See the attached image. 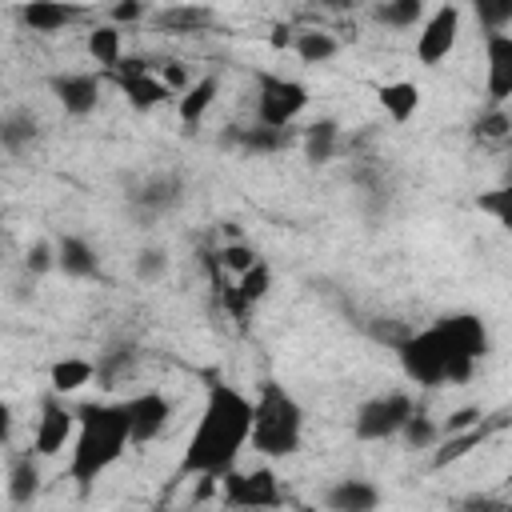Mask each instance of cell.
Here are the masks:
<instances>
[{
  "mask_svg": "<svg viewBox=\"0 0 512 512\" xmlns=\"http://www.w3.org/2000/svg\"><path fill=\"white\" fill-rule=\"evenodd\" d=\"M36 140H40V120H36L32 112H8V116H0V148H4V152L20 156V152H28Z\"/></svg>",
  "mask_w": 512,
  "mask_h": 512,
  "instance_id": "83f0119b",
  "label": "cell"
},
{
  "mask_svg": "<svg viewBox=\"0 0 512 512\" xmlns=\"http://www.w3.org/2000/svg\"><path fill=\"white\" fill-rule=\"evenodd\" d=\"M416 408L412 392L404 388H392V392H380V396H368L356 416H352V436L360 444H384L400 432V424L408 420V412Z\"/></svg>",
  "mask_w": 512,
  "mask_h": 512,
  "instance_id": "8992f818",
  "label": "cell"
},
{
  "mask_svg": "<svg viewBox=\"0 0 512 512\" xmlns=\"http://www.w3.org/2000/svg\"><path fill=\"white\" fill-rule=\"evenodd\" d=\"M300 444H304V408H300V400L280 380H264L256 400H252L248 448L264 460H288V456L300 452Z\"/></svg>",
  "mask_w": 512,
  "mask_h": 512,
  "instance_id": "277c9868",
  "label": "cell"
},
{
  "mask_svg": "<svg viewBox=\"0 0 512 512\" xmlns=\"http://www.w3.org/2000/svg\"><path fill=\"white\" fill-rule=\"evenodd\" d=\"M292 36H296V28H288V24H276V28H272V36H268V44L284 52V48H292Z\"/></svg>",
  "mask_w": 512,
  "mask_h": 512,
  "instance_id": "60d3db41",
  "label": "cell"
},
{
  "mask_svg": "<svg viewBox=\"0 0 512 512\" xmlns=\"http://www.w3.org/2000/svg\"><path fill=\"white\" fill-rule=\"evenodd\" d=\"M424 12H428L424 0H384V4H376V20L384 28H396V32L416 28L424 20Z\"/></svg>",
  "mask_w": 512,
  "mask_h": 512,
  "instance_id": "4dcf8cb0",
  "label": "cell"
},
{
  "mask_svg": "<svg viewBox=\"0 0 512 512\" xmlns=\"http://www.w3.org/2000/svg\"><path fill=\"white\" fill-rule=\"evenodd\" d=\"M152 72L168 84V92H172V96H180V92L192 84V76H188V68H184L180 60H160V64H152Z\"/></svg>",
  "mask_w": 512,
  "mask_h": 512,
  "instance_id": "8d00e7d4",
  "label": "cell"
},
{
  "mask_svg": "<svg viewBox=\"0 0 512 512\" xmlns=\"http://www.w3.org/2000/svg\"><path fill=\"white\" fill-rule=\"evenodd\" d=\"M484 32H504L512 24V0H472Z\"/></svg>",
  "mask_w": 512,
  "mask_h": 512,
  "instance_id": "d590c367",
  "label": "cell"
},
{
  "mask_svg": "<svg viewBox=\"0 0 512 512\" xmlns=\"http://www.w3.org/2000/svg\"><path fill=\"white\" fill-rule=\"evenodd\" d=\"M292 52L300 64H328L336 52H340V40L328 32V28H296L292 36Z\"/></svg>",
  "mask_w": 512,
  "mask_h": 512,
  "instance_id": "4316f807",
  "label": "cell"
},
{
  "mask_svg": "<svg viewBox=\"0 0 512 512\" xmlns=\"http://www.w3.org/2000/svg\"><path fill=\"white\" fill-rule=\"evenodd\" d=\"M168 248H160V244H144L140 252H136V276L144 280V284H160L164 276H168Z\"/></svg>",
  "mask_w": 512,
  "mask_h": 512,
  "instance_id": "836d02e7",
  "label": "cell"
},
{
  "mask_svg": "<svg viewBox=\"0 0 512 512\" xmlns=\"http://www.w3.org/2000/svg\"><path fill=\"white\" fill-rule=\"evenodd\" d=\"M252 432V396L240 392L236 384L212 380L200 404V416L188 432L184 456H180V476H200L216 480L228 468L240 464Z\"/></svg>",
  "mask_w": 512,
  "mask_h": 512,
  "instance_id": "7a4b0ae2",
  "label": "cell"
},
{
  "mask_svg": "<svg viewBox=\"0 0 512 512\" xmlns=\"http://www.w3.org/2000/svg\"><path fill=\"white\" fill-rule=\"evenodd\" d=\"M16 16L32 36H56V32L72 28L84 16V8L72 0H24Z\"/></svg>",
  "mask_w": 512,
  "mask_h": 512,
  "instance_id": "9a60e30c",
  "label": "cell"
},
{
  "mask_svg": "<svg viewBox=\"0 0 512 512\" xmlns=\"http://www.w3.org/2000/svg\"><path fill=\"white\" fill-rule=\"evenodd\" d=\"M72 432H76V408H68L64 396L48 392L40 400V416H36V428H32V452L40 460L44 456H60L72 444Z\"/></svg>",
  "mask_w": 512,
  "mask_h": 512,
  "instance_id": "30bf717a",
  "label": "cell"
},
{
  "mask_svg": "<svg viewBox=\"0 0 512 512\" xmlns=\"http://www.w3.org/2000/svg\"><path fill=\"white\" fill-rule=\"evenodd\" d=\"M472 132H476V140H488V144H500V140H508V136H512V116H508V108H504V104H492V108H484V112L476 116Z\"/></svg>",
  "mask_w": 512,
  "mask_h": 512,
  "instance_id": "d6a6232c",
  "label": "cell"
},
{
  "mask_svg": "<svg viewBox=\"0 0 512 512\" xmlns=\"http://www.w3.org/2000/svg\"><path fill=\"white\" fill-rule=\"evenodd\" d=\"M128 412V444H152L164 436L172 420V400L164 392H136L124 400Z\"/></svg>",
  "mask_w": 512,
  "mask_h": 512,
  "instance_id": "7c38bea8",
  "label": "cell"
},
{
  "mask_svg": "<svg viewBox=\"0 0 512 512\" xmlns=\"http://www.w3.org/2000/svg\"><path fill=\"white\" fill-rule=\"evenodd\" d=\"M56 272H64L68 280H92V276H100V256L84 236L64 232L56 240Z\"/></svg>",
  "mask_w": 512,
  "mask_h": 512,
  "instance_id": "e0dca14e",
  "label": "cell"
},
{
  "mask_svg": "<svg viewBox=\"0 0 512 512\" xmlns=\"http://www.w3.org/2000/svg\"><path fill=\"white\" fill-rule=\"evenodd\" d=\"M180 200H184V180L176 172H156L140 188H132V216L148 228V224L164 220L168 212H176Z\"/></svg>",
  "mask_w": 512,
  "mask_h": 512,
  "instance_id": "8fae6325",
  "label": "cell"
},
{
  "mask_svg": "<svg viewBox=\"0 0 512 512\" xmlns=\"http://www.w3.org/2000/svg\"><path fill=\"white\" fill-rule=\"evenodd\" d=\"M220 480V500L228 508H276L284 496H280V480L268 464L252 468V472H240V468H228Z\"/></svg>",
  "mask_w": 512,
  "mask_h": 512,
  "instance_id": "ba28073f",
  "label": "cell"
},
{
  "mask_svg": "<svg viewBox=\"0 0 512 512\" xmlns=\"http://www.w3.org/2000/svg\"><path fill=\"white\" fill-rule=\"evenodd\" d=\"M112 80H116V88L124 92V100L136 108V112H152V108H160L172 92H168V84L152 72V64L148 60H140V56H124L116 68H112Z\"/></svg>",
  "mask_w": 512,
  "mask_h": 512,
  "instance_id": "9c48e42d",
  "label": "cell"
},
{
  "mask_svg": "<svg viewBox=\"0 0 512 512\" xmlns=\"http://www.w3.org/2000/svg\"><path fill=\"white\" fill-rule=\"evenodd\" d=\"M96 380V360L88 356H60L52 368H48V388L56 396H76L80 388H88Z\"/></svg>",
  "mask_w": 512,
  "mask_h": 512,
  "instance_id": "44dd1931",
  "label": "cell"
},
{
  "mask_svg": "<svg viewBox=\"0 0 512 512\" xmlns=\"http://www.w3.org/2000/svg\"><path fill=\"white\" fill-rule=\"evenodd\" d=\"M376 104L384 108V116H388L392 124H408V120L420 112L424 92H420L416 80H384V84L376 88Z\"/></svg>",
  "mask_w": 512,
  "mask_h": 512,
  "instance_id": "d6986e66",
  "label": "cell"
},
{
  "mask_svg": "<svg viewBox=\"0 0 512 512\" xmlns=\"http://www.w3.org/2000/svg\"><path fill=\"white\" fill-rule=\"evenodd\" d=\"M380 504V488L364 476H348V480H336L328 492H324V508L332 512H372Z\"/></svg>",
  "mask_w": 512,
  "mask_h": 512,
  "instance_id": "ffe728a7",
  "label": "cell"
},
{
  "mask_svg": "<svg viewBox=\"0 0 512 512\" xmlns=\"http://www.w3.org/2000/svg\"><path fill=\"white\" fill-rule=\"evenodd\" d=\"M484 52H488V76H484V88L492 96V104H504L512 96V32H488L484 40Z\"/></svg>",
  "mask_w": 512,
  "mask_h": 512,
  "instance_id": "2e32d148",
  "label": "cell"
},
{
  "mask_svg": "<svg viewBox=\"0 0 512 512\" xmlns=\"http://www.w3.org/2000/svg\"><path fill=\"white\" fill-rule=\"evenodd\" d=\"M300 152L316 168L328 164V160H336V152H340V124L336 120H312L304 128V136H300Z\"/></svg>",
  "mask_w": 512,
  "mask_h": 512,
  "instance_id": "d4e9b609",
  "label": "cell"
},
{
  "mask_svg": "<svg viewBox=\"0 0 512 512\" xmlns=\"http://www.w3.org/2000/svg\"><path fill=\"white\" fill-rule=\"evenodd\" d=\"M12 424H16V420H12V404H8V400H0V448H4V444H8V436H12Z\"/></svg>",
  "mask_w": 512,
  "mask_h": 512,
  "instance_id": "b9f144b4",
  "label": "cell"
},
{
  "mask_svg": "<svg viewBox=\"0 0 512 512\" xmlns=\"http://www.w3.org/2000/svg\"><path fill=\"white\" fill-rule=\"evenodd\" d=\"M128 452V412L124 400H84L76 404V432L68 444V480L92 488Z\"/></svg>",
  "mask_w": 512,
  "mask_h": 512,
  "instance_id": "3957f363",
  "label": "cell"
},
{
  "mask_svg": "<svg viewBox=\"0 0 512 512\" xmlns=\"http://www.w3.org/2000/svg\"><path fill=\"white\" fill-rule=\"evenodd\" d=\"M480 420H484L480 408H476V404H464V408H456V412L440 424V436H444V432H464V428H472V424H480Z\"/></svg>",
  "mask_w": 512,
  "mask_h": 512,
  "instance_id": "ab89813d",
  "label": "cell"
},
{
  "mask_svg": "<svg viewBox=\"0 0 512 512\" xmlns=\"http://www.w3.org/2000/svg\"><path fill=\"white\" fill-rule=\"evenodd\" d=\"M4 488H8V500L12 504H32L40 496V456L32 448L20 452V456H12Z\"/></svg>",
  "mask_w": 512,
  "mask_h": 512,
  "instance_id": "7402d4cb",
  "label": "cell"
},
{
  "mask_svg": "<svg viewBox=\"0 0 512 512\" xmlns=\"http://www.w3.org/2000/svg\"><path fill=\"white\" fill-rule=\"evenodd\" d=\"M216 268L220 272H228V276H240V272H248L256 260H260V252L248 244V240H240V236H232V240H224L220 248H216Z\"/></svg>",
  "mask_w": 512,
  "mask_h": 512,
  "instance_id": "1f68e13d",
  "label": "cell"
},
{
  "mask_svg": "<svg viewBox=\"0 0 512 512\" xmlns=\"http://www.w3.org/2000/svg\"><path fill=\"white\" fill-rule=\"evenodd\" d=\"M360 0H320V8H332V12H352Z\"/></svg>",
  "mask_w": 512,
  "mask_h": 512,
  "instance_id": "7bdbcfd3",
  "label": "cell"
},
{
  "mask_svg": "<svg viewBox=\"0 0 512 512\" xmlns=\"http://www.w3.org/2000/svg\"><path fill=\"white\" fill-rule=\"evenodd\" d=\"M24 272H28L32 280L56 272V244H52V240H32V244L24 248Z\"/></svg>",
  "mask_w": 512,
  "mask_h": 512,
  "instance_id": "e575fe53",
  "label": "cell"
},
{
  "mask_svg": "<svg viewBox=\"0 0 512 512\" xmlns=\"http://www.w3.org/2000/svg\"><path fill=\"white\" fill-rule=\"evenodd\" d=\"M308 84L296 76H276V72H260L256 76V120L272 124V128H292L304 108H308Z\"/></svg>",
  "mask_w": 512,
  "mask_h": 512,
  "instance_id": "5b68a950",
  "label": "cell"
},
{
  "mask_svg": "<svg viewBox=\"0 0 512 512\" xmlns=\"http://www.w3.org/2000/svg\"><path fill=\"white\" fill-rule=\"evenodd\" d=\"M484 436H488V424H484V420L472 424V428H464V432H444V436L432 444V468H448V464L464 460L472 448L484 444Z\"/></svg>",
  "mask_w": 512,
  "mask_h": 512,
  "instance_id": "484cf974",
  "label": "cell"
},
{
  "mask_svg": "<svg viewBox=\"0 0 512 512\" xmlns=\"http://www.w3.org/2000/svg\"><path fill=\"white\" fill-rule=\"evenodd\" d=\"M408 448H416V452H428L436 440H440V424L428 416V412H420V408H412L408 412V420L400 424V432H396Z\"/></svg>",
  "mask_w": 512,
  "mask_h": 512,
  "instance_id": "f546056e",
  "label": "cell"
},
{
  "mask_svg": "<svg viewBox=\"0 0 512 512\" xmlns=\"http://www.w3.org/2000/svg\"><path fill=\"white\" fill-rule=\"evenodd\" d=\"M212 24V8L208 4H168L156 12V28H164L168 36H192V32H204Z\"/></svg>",
  "mask_w": 512,
  "mask_h": 512,
  "instance_id": "603a6c76",
  "label": "cell"
},
{
  "mask_svg": "<svg viewBox=\"0 0 512 512\" xmlns=\"http://www.w3.org/2000/svg\"><path fill=\"white\" fill-rule=\"evenodd\" d=\"M216 96H220V76H216V72L196 76V80L176 96V116H180V124H184V128H196V124L208 116V108L216 104Z\"/></svg>",
  "mask_w": 512,
  "mask_h": 512,
  "instance_id": "ac0fdd59",
  "label": "cell"
},
{
  "mask_svg": "<svg viewBox=\"0 0 512 512\" xmlns=\"http://www.w3.org/2000/svg\"><path fill=\"white\" fill-rule=\"evenodd\" d=\"M292 128H272V124H232L224 136H220V144L224 148H236L240 156H276V152H284V148H292Z\"/></svg>",
  "mask_w": 512,
  "mask_h": 512,
  "instance_id": "5bb4252c",
  "label": "cell"
},
{
  "mask_svg": "<svg viewBox=\"0 0 512 512\" xmlns=\"http://www.w3.org/2000/svg\"><path fill=\"white\" fill-rule=\"evenodd\" d=\"M144 16H148V4H144V0H112V8H108V20H112L116 28L136 24V20H144Z\"/></svg>",
  "mask_w": 512,
  "mask_h": 512,
  "instance_id": "74e56055",
  "label": "cell"
},
{
  "mask_svg": "<svg viewBox=\"0 0 512 512\" xmlns=\"http://www.w3.org/2000/svg\"><path fill=\"white\" fill-rule=\"evenodd\" d=\"M132 364H136L132 344H116V348H108V352L96 356V380H100L104 388H116V384L132 372Z\"/></svg>",
  "mask_w": 512,
  "mask_h": 512,
  "instance_id": "f1b7e54d",
  "label": "cell"
},
{
  "mask_svg": "<svg viewBox=\"0 0 512 512\" xmlns=\"http://www.w3.org/2000/svg\"><path fill=\"white\" fill-rule=\"evenodd\" d=\"M480 212H492L500 224H508V188H492V192H480Z\"/></svg>",
  "mask_w": 512,
  "mask_h": 512,
  "instance_id": "f35d334b",
  "label": "cell"
},
{
  "mask_svg": "<svg viewBox=\"0 0 512 512\" xmlns=\"http://www.w3.org/2000/svg\"><path fill=\"white\" fill-rule=\"evenodd\" d=\"M84 48H88V56H92V64H96L100 72H112V68L124 60V28H116L112 20H104V24L88 28Z\"/></svg>",
  "mask_w": 512,
  "mask_h": 512,
  "instance_id": "cb8c5ba5",
  "label": "cell"
},
{
  "mask_svg": "<svg viewBox=\"0 0 512 512\" xmlns=\"http://www.w3.org/2000/svg\"><path fill=\"white\" fill-rule=\"evenodd\" d=\"M56 104L68 112V116H92L96 104H100V92H104V76L100 72H56L48 80Z\"/></svg>",
  "mask_w": 512,
  "mask_h": 512,
  "instance_id": "4fadbf2b",
  "label": "cell"
},
{
  "mask_svg": "<svg viewBox=\"0 0 512 512\" xmlns=\"http://www.w3.org/2000/svg\"><path fill=\"white\" fill-rule=\"evenodd\" d=\"M460 28H464V12L456 0H444L436 4L432 12H424V20L416 24V64L424 68H440L452 52H456V40H460Z\"/></svg>",
  "mask_w": 512,
  "mask_h": 512,
  "instance_id": "52a82bcc",
  "label": "cell"
},
{
  "mask_svg": "<svg viewBox=\"0 0 512 512\" xmlns=\"http://www.w3.org/2000/svg\"><path fill=\"white\" fill-rule=\"evenodd\" d=\"M488 348H492L488 328L472 312H448V316L432 320L428 328L396 340L400 368L420 388L468 384L476 364L488 356Z\"/></svg>",
  "mask_w": 512,
  "mask_h": 512,
  "instance_id": "6da1fadb",
  "label": "cell"
}]
</instances>
